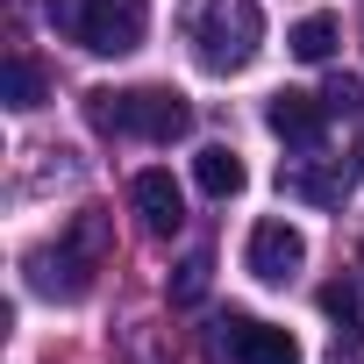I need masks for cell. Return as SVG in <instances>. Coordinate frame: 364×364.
I'll return each instance as SVG.
<instances>
[{"instance_id":"obj_12","label":"cell","mask_w":364,"mask_h":364,"mask_svg":"<svg viewBox=\"0 0 364 364\" xmlns=\"http://www.w3.org/2000/svg\"><path fill=\"white\" fill-rule=\"evenodd\" d=\"M286 43H293V58H300V65H321V58L336 50V15H307V22H293V36H286Z\"/></svg>"},{"instance_id":"obj_8","label":"cell","mask_w":364,"mask_h":364,"mask_svg":"<svg viewBox=\"0 0 364 364\" xmlns=\"http://www.w3.org/2000/svg\"><path fill=\"white\" fill-rule=\"evenodd\" d=\"M129 208H136L143 236H178L186 229V193H178L171 171H136L129 178Z\"/></svg>"},{"instance_id":"obj_13","label":"cell","mask_w":364,"mask_h":364,"mask_svg":"<svg viewBox=\"0 0 364 364\" xmlns=\"http://www.w3.org/2000/svg\"><path fill=\"white\" fill-rule=\"evenodd\" d=\"M208 272H215V257H208V250H193L186 264H178V272L164 279V293H171V307H193V300H208Z\"/></svg>"},{"instance_id":"obj_14","label":"cell","mask_w":364,"mask_h":364,"mask_svg":"<svg viewBox=\"0 0 364 364\" xmlns=\"http://www.w3.org/2000/svg\"><path fill=\"white\" fill-rule=\"evenodd\" d=\"M0 100H8V107H43V72L29 58H8V72H0Z\"/></svg>"},{"instance_id":"obj_11","label":"cell","mask_w":364,"mask_h":364,"mask_svg":"<svg viewBox=\"0 0 364 364\" xmlns=\"http://www.w3.org/2000/svg\"><path fill=\"white\" fill-rule=\"evenodd\" d=\"M321 314L336 321V343H350V350L364 343V328H357V286H343V279H328V286H321Z\"/></svg>"},{"instance_id":"obj_1","label":"cell","mask_w":364,"mask_h":364,"mask_svg":"<svg viewBox=\"0 0 364 364\" xmlns=\"http://www.w3.org/2000/svg\"><path fill=\"white\" fill-rule=\"evenodd\" d=\"M107 250H114V222L100 208H79L58 229V243L29 250V286L43 300H86L93 279H100V264H107Z\"/></svg>"},{"instance_id":"obj_7","label":"cell","mask_w":364,"mask_h":364,"mask_svg":"<svg viewBox=\"0 0 364 364\" xmlns=\"http://www.w3.org/2000/svg\"><path fill=\"white\" fill-rule=\"evenodd\" d=\"M264 129H272L279 143H293V150H321L328 100H321V93H300V86H286V93H272V100H264Z\"/></svg>"},{"instance_id":"obj_4","label":"cell","mask_w":364,"mask_h":364,"mask_svg":"<svg viewBox=\"0 0 364 364\" xmlns=\"http://www.w3.org/2000/svg\"><path fill=\"white\" fill-rule=\"evenodd\" d=\"M65 29L93 58H129L143 43V29H150V0H72Z\"/></svg>"},{"instance_id":"obj_3","label":"cell","mask_w":364,"mask_h":364,"mask_svg":"<svg viewBox=\"0 0 364 364\" xmlns=\"http://www.w3.org/2000/svg\"><path fill=\"white\" fill-rule=\"evenodd\" d=\"M86 122L107 136H143V143H178L193 129V107L171 86H129V93H86Z\"/></svg>"},{"instance_id":"obj_15","label":"cell","mask_w":364,"mask_h":364,"mask_svg":"<svg viewBox=\"0 0 364 364\" xmlns=\"http://www.w3.org/2000/svg\"><path fill=\"white\" fill-rule=\"evenodd\" d=\"M321 100H328V114H350V122H364V79L336 72V79L321 86Z\"/></svg>"},{"instance_id":"obj_10","label":"cell","mask_w":364,"mask_h":364,"mask_svg":"<svg viewBox=\"0 0 364 364\" xmlns=\"http://www.w3.org/2000/svg\"><path fill=\"white\" fill-rule=\"evenodd\" d=\"M279 186H286L293 200H314V208H336V200H343V178H336V171H321L314 157L286 164V171H279Z\"/></svg>"},{"instance_id":"obj_2","label":"cell","mask_w":364,"mask_h":364,"mask_svg":"<svg viewBox=\"0 0 364 364\" xmlns=\"http://www.w3.org/2000/svg\"><path fill=\"white\" fill-rule=\"evenodd\" d=\"M186 43L208 72H243L264 43V15H257V0H186Z\"/></svg>"},{"instance_id":"obj_16","label":"cell","mask_w":364,"mask_h":364,"mask_svg":"<svg viewBox=\"0 0 364 364\" xmlns=\"http://www.w3.org/2000/svg\"><path fill=\"white\" fill-rule=\"evenodd\" d=\"M357 178H364V143H357Z\"/></svg>"},{"instance_id":"obj_6","label":"cell","mask_w":364,"mask_h":364,"mask_svg":"<svg viewBox=\"0 0 364 364\" xmlns=\"http://www.w3.org/2000/svg\"><path fill=\"white\" fill-rule=\"evenodd\" d=\"M215 350H222V357H236V364H300V343H293L286 328L257 321V314H222Z\"/></svg>"},{"instance_id":"obj_5","label":"cell","mask_w":364,"mask_h":364,"mask_svg":"<svg viewBox=\"0 0 364 364\" xmlns=\"http://www.w3.org/2000/svg\"><path fill=\"white\" fill-rule=\"evenodd\" d=\"M300 264H307V236H300L293 222L264 215V222L250 229V243H243V272H250L257 286H293Z\"/></svg>"},{"instance_id":"obj_9","label":"cell","mask_w":364,"mask_h":364,"mask_svg":"<svg viewBox=\"0 0 364 364\" xmlns=\"http://www.w3.org/2000/svg\"><path fill=\"white\" fill-rule=\"evenodd\" d=\"M193 178H200L208 200H236V193L250 186V171H243V157H236L229 143H208V150L193 157Z\"/></svg>"}]
</instances>
